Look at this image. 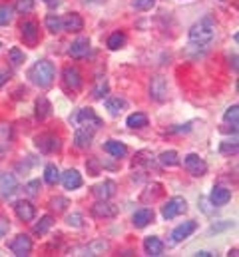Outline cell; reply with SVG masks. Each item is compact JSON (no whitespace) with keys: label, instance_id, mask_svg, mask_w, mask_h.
Listing matches in <instances>:
<instances>
[{"label":"cell","instance_id":"30bf717a","mask_svg":"<svg viewBox=\"0 0 239 257\" xmlns=\"http://www.w3.org/2000/svg\"><path fill=\"white\" fill-rule=\"evenodd\" d=\"M62 78H64V84L70 90H80L82 88V74L76 66H66L64 72H62Z\"/></svg>","mask_w":239,"mask_h":257},{"label":"cell","instance_id":"3957f363","mask_svg":"<svg viewBox=\"0 0 239 257\" xmlns=\"http://www.w3.org/2000/svg\"><path fill=\"white\" fill-rule=\"evenodd\" d=\"M70 122H74L78 128L80 126H84V128H100L102 126V120H100V116L92 110V108H82V110H78L72 118H70Z\"/></svg>","mask_w":239,"mask_h":257},{"label":"cell","instance_id":"e0dca14e","mask_svg":"<svg viewBox=\"0 0 239 257\" xmlns=\"http://www.w3.org/2000/svg\"><path fill=\"white\" fill-rule=\"evenodd\" d=\"M62 186L66 190H78L82 186V176L78 170H66L62 174Z\"/></svg>","mask_w":239,"mask_h":257},{"label":"cell","instance_id":"f1b7e54d","mask_svg":"<svg viewBox=\"0 0 239 257\" xmlns=\"http://www.w3.org/2000/svg\"><path fill=\"white\" fill-rule=\"evenodd\" d=\"M44 182L48 184V186H56L60 182V170L58 166H54V164H48L46 168H44Z\"/></svg>","mask_w":239,"mask_h":257},{"label":"cell","instance_id":"681fc988","mask_svg":"<svg viewBox=\"0 0 239 257\" xmlns=\"http://www.w3.org/2000/svg\"><path fill=\"white\" fill-rule=\"evenodd\" d=\"M0 48H2V42H0Z\"/></svg>","mask_w":239,"mask_h":257},{"label":"cell","instance_id":"8d00e7d4","mask_svg":"<svg viewBox=\"0 0 239 257\" xmlns=\"http://www.w3.org/2000/svg\"><path fill=\"white\" fill-rule=\"evenodd\" d=\"M86 168H88V174H90V176H98V174H102V164H100L98 158H90V160L86 162Z\"/></svg>","mask_w":239,"mask_h":257},{"label":"cell","instance_id":"277c9868","mask_svg":"<svg viewBox=\"0 0 239 257\" xmlns=\"http://www.w3.org/2000/svg\"><path fill=\"white\" fill-rule=\"evenodd\" d=\"M187 211V201L183 199V197H172V199H168L166 203H164V207H162V215H164V219H174V217H178L181 213H185Z\"/></svg>","mask_w":239,"mask_h":257},{"label":"cell","instance_id":"836d02e7","mask_svg":"<svg viewBox=\"0 0 239 257\" xmlns=\"http://www.w3.org/2000/svg\"><path fill=\"white\" fill-rule=\"evenodd\" d=\"M223 120H225L227 124H231L233 128H237V124H239V108H237V104H233L231 108H227V112L223 114Z\"/></svg>","mask_w":239,"mask_h":257},{"label":"cell","instance_id":"7dc6e473","mask_svg":"<svg viewBox=\"0 0 239 257\" xmlns=\"http://www.w3.org/2000/svg\"><path fill=\"white\" fill-rule=\"evenodd\" d=\"M219 2H227V0H219Z\"/></svg>","mask_w":239,"mask_h":257},{"label":"cell","instance_id":"e575fe53","mask_svg":"<svg viewBox=\"0 0 239 257\" xmlns=\"http://www.w3.org/2000/svg\"><path fill=\"white\" fill-rule=\"evenodd\" d=\"M14 10H12V6L10 4H2L0 6V26H6V24H10L12 22V14Z\"/></svg>","mask_w":239,"mask_h":257},{"label":"cell","instance_id":"d6986e66","mask_svg":"<svg viewBox=\"0 0 239 257\" xmlns=\"http://www.w3.org/2000/svg\"><path fill=\"white\" fill-rule=\"evenodd\" d=\"M209 199H211V203H213L215 207H221V205L229 203V199H231V190L217 186V188H213V190H211V193H209Z\"/></svg>","mask_w":239,"mask_h":257},{"label":"cell","instance_id":"6da1fadb","mask_svg":"<svg viewBox=\"0 0 239 257\" xmlns=\"http://www.w3.org/2000/svg\"><path fill=\"white\" fill-rule=\"evenodd\" d=\"M215 36V22L207 16L199 22H195L191 28H189V42L195 44V46H207Z\"/></svg>","mask_w":239,"mask_h":257},{"label":"cell","instance_id":"cb8c5ba5","mask_svg":"<svg viewBox=\"0 0 239 257\" xmlns=\"http://www.w3.org/2000/svg\"><path fill=\"white\" fill-rule=\"evenodd\" d=\"M126 108H128V102H126V98H120V96H116V98H110V100H106V110H108L112 116H118V114H122Z\"/></svg>","mask_w":239,"mask_h":257},{"label":"cell","instance_id":"8fae6325","mask_svg":"<svg viewBox=\"0 0 239 257\" xmlns=\"http://www.w3.org/2000/svg\"><path fill=\"white\" fill-rule=\"evenodd\" d=\"M20 34H22V40L28 44V46H36L38 44V24L28 20V22H22L20 24Z\"/></svg>","mask_w":239,"mask_h":257},{"label":"cell","instance_id":"9a60e30c","mask_svg":"<svg viewBox=\"0 0 239 257\" xmlns=\"http://www.w3.org/2000/svg\"><path fill=\"white\" fill-rule=\"evenodd\" d=\"M88 52H90V40L88 38H78L68 48V54L72 58H84V56H88Z\"/></svg>","mask_w":239,"mask_h":257},{"label":"cell","instance_id":"f546056e","mask_svg":"<svg viewBox=\"0 0 239 257\" xmlns=\"http://www.w3.org/2000/svg\"><path fill=\"white\" fill-rule=\"evenodd\" d=\"M128 44V36L124 34V32H114V34H110V38H108V48L110 50H120V48H124Z\"/></svg>","mask_w":239,"mask_h":257},{"label":"cell","instance_id":"44dd1931","mask_svg":"<svg viewBox=\"0 0 239 257\" xmlns=\"http://www.w3.org/2000/svg\"><path fill=\"white\" fill-rule=\"evenodd\" d=\"M144 249H146V253L152 257H160L164 253V241L160 239V237H154V235H150V237H146L144 239Z\"/></svg>","mask_w":239,"mask_h":257},{"label":"cell","instance_id":"ba28073f","mask_svg":"<svg viewBox=\"0 0 239 257\" xmlns=\"http://www.w3.org/2000/svg\"><path fill=\"white\" fill-rule=\"evenodd\" d=\"M150 96L156 102H166L168 98V82L164 76H154L150 82Z\"/></svg>","mask_w":239,"mask_h":257},{"label":"cell","instance_id":"4fadbf2b","mask_svg":"<svg viewBox=\"0 0 239 257\" xmlns=\"http://www.w3.org/2000/svg\"><path fill=\"white\" fill-rule=\"evenodd\" d=\"M14 211H16V215H18L20 221H32L34 215H36L34 205L30 201H24V199H20V201L14 203Z\"/></svg>","mask_w":239,"mask_h":257},{"label":"cell","instance_id":"9c48e42d","mask_svg":"<svg viewBox=\"0 0 239 257\" xmlns=\"http://www.w3.org/2000/svg\"><path fill=\"white\" fill-rule=\"evenodd\" d=\"M92 213H94V217L108 219V217H116L118 215V207L114 203H110L108 199H100L98 203L92 205Z\"/></svg>","mask_w":239,"mask_h":257},{"label":"cell","instance_id":"7bdbcfd3","mask_svg":"<svg viewBox=\"0 0 239 257\" xmlns=\"http://www.w3.org/2000/svg\"><path fill=\"white\" fill-rule=\"evenodd\" d=\"M221 154H237V142H221Z\"/></svg>","mask_w":239,"mask_h":257},{"label":"cell","instance_id":"74e56055","mask_svg":"<svg viewBox=\"0 0 239 257\" xmlns=\"http://www.w3.org/2000/svg\"><path fill=\"white\" fill-rule=\"evenodd\" d=\"M66 223L70 227H82L84 225V217H82V213H68L66 215Z\"/></svg>","mask_w":239,"mask_h":257},{"label":"cell","instance_id":"5bb4252c","mask_svg":"<svg viewBox=\"0 0 239 257\" xmlns=\"http://www.w3.org/2000/svg\"><path fill=\"white\" fill-rule=\"evenodd\" d=\"M92 140H94V130L92 128H84V126H80V128L76 130V134H74V144H76V148H90L92 146Z\"/></svg>","mask_w":239,"mask_h":257},{"label":"cell","instance_id":"ffe728a7","mask_svg":"<svg viewBox=\"0 0 239 257\" xmlns=\"http://www.w3.org/2000/svg\"><path fill=\"white\" fill-rule=\"evenodd\" d=\"M154 221V209H150V207H144V209H138L136 213H134V217H132V223L136 225V227H146V225H150Z\"/></svg>","mask_w":239,"mask_h":257},{"label":"cell","instance_id":"c3c4849f","mask_svg":"<svg viewBox=\"0 0 239 257\" xmlns=\"http://www.w3.org/2000/svg\"><path fill=\"white\" fill-rule=\"evenodd\" d=\"M42 2H50V0H42Z\"/></svg>","mask_w":239,"mask_h":257},{"label":"cell","instance_id":"7c38bea8","mask_svg":"<svg viewBox=\"0 0 239 257\" xmlns=\"http://www.w3.org/2000/svg\"><path fill=\"white\" fill-rule=\"evenodd\" d=\"M62 30H68V32H80L84 30V20L78 12H70L62 18Z\"/></svg>","mask_w":239,"mask_h":257},{"label":"cell","instance_id":"5b68a950","mask_svg":"<svg viewBox=\"0 0 239 257\" xmlns=\"http://www.w3.org/2000/svg\"><path fill=\"white\" fill-rule=\"evenodd\" d=\"M183 166H185V170H187L193 178H201V176L207 174V164H205L197 154H187V156L183 158Z\"/></svg>","mask_w":239,"mask_h":257},{"label":"cell","instance_id":"4dcf8cb0","mask_svg":"<svg viewBox=\"0 0 239 257\" xmlns=\"http://www.w3.org/2000/svg\"><path fill=\"white\" fill-rule=\"evenodd\" d=\"M54 225V219L50 217V215H44V217H40V221L38 223H34V233L36 235H44V233H48L50 231V227Z\"/></svg>","mask_w":239,"mask_h":257},{"label":"cell","instance_id":"f35d334b","mask_svg":"<svg viewBox=\"0 0 239 257\" xmlns=\"http://www.w3.org/2000/svg\"><path fill=\"white\" fill-rule=\"evenodd\" d=\"M16 10L20 14H28L34 10V0H16Z\"/></svg>","mask_w":239,"mask_h":257},{"label":"cell","instance_id":"bcb514c9","mask_svg":"<svg viewBox=\"0 0 239 257\" xmlns=\"http://www.w3.org/2000/svg\"><path fill=\"white\" fill-rule=\"evenodd\" d=\"M209 255H213V253H211V251H205V249H203V251H197V253H195V257H209Z\"/></svg>","mask_w":239,"mask_h":257},{"label":"cell","instance_id":"7a4b0ae2","mask_svg":"<svg viewBox=\"0 0 239 257\" xmlns=\"http://www.w3.org/2000/svg\"><path fill=\"white\" fill-rule=\"evenodd\" d=\"M32 84L40 86V88H50L52 82H54V76H56V70H54V64L48 62V60H40L30 68L28 72Z\"/></svg>","mask_w":239,"mask_h":257},{"label":"cell","instance_id":"2e32d148","mask_svg":"<svg viewBox=\"0 0 239 257\" xmlns=\"http://www.w3.org/2000/svg\"><path fill=\"white\" fill-rule=\"evenodd\" d=\"M195 229H197V223H195V221H183L181 225H178V227L172 231V237H174L176 243H179V241L187 239Z\"/></svg>","mask_w":239,"mask_h":257},{"label":"cell","instance_id":"7402d4cb","mask_svg":"<svg viewBox=\"0 0 239 257\" xmlns=\"http://www.w3.org/2000/svg\"><path fill=\"white\" fill-rule=\"evenodd\" d=\"M92 193H94L98 199H110V197L116 193V184H114L112 180H106V182L94 186V188H92Z\"/></svg>","mask_w":239,"mask_h":257},{"label":"cell","instance_id":"60d3db41","mask_svg":"<svg viewBox=\"0 0 239 257\" xmlns=\"http://www.w3.org/2000/svg\"><path fill=\"white\" fill-rule=\"evenodd\" d=\"M156 6V0H134V8L136 10H152Z\"/></svg>","mask_w":239,"mask_h":257},{"label":"cell","instance_id":"603a6c76","mask_svg":"<svg viewBox=\"0 0 239 257\" xmlns=\"http://www.w3.org/2000/svg\"><path fill=\"white\" fill-rule=\"evenodd\" d=\"M104 150L110 154V156H114V158H124L126 154H128V148H126V144H122L118 140H108L106 144H104Z\"/></svg>","mask_w":239,"mask_h":257},{"label":"cell","instance_id":"ab89813d","mask_svg":"<svg viewBox=\"0 0 239 257\" xmlns=\"http://www.w3.org/2000/svg\"><path fill=\"white\" fill-rule=\"evenodd\" d=\"M38 190H40V180H32V182H28L24 186V192H26V195H30V197L38 195Z\"/></svg>","mask_w":239,"mask_h":257},{"label":"cell","instance_id":"1f68e13d","mask_svg":"<svg viewBox=\"0 0 239 257\" xmlns=\"http://www.w3.org/2000/svg\"><path fill=\"white\" fill-rule=\"evenodd\" d=\"M108 92H110V86H108L106 78H104V80H98L96 86L92 88V96H94L96 100H104V98L108 96Z\"/></svg>","mask_w":239,"mask_h":257},{"label":"cell","instance_id":"83f0119b","mask_svg":"<svg viewBox=\"0 0 239 257\" xmlns=\"http://www.w3.org/2000/svg\"><path fill=\"white\" fill-rule=\"evenodd\" d=\"M160 164L166 166V168H176L179 164V158H178V152L176 150H166L160 154Z\"/></svg>","mask_w":239,"mask_h":257},{"label":"cell","instance_id":"ee69618b","mask_svg":"<svg viewBox=\"0 0 239 257\" xmlns=\"http://www.w3.org/2000/svg\"><path fill=\"white\" fill-rule=\"evenodd\" d=\"M8 229H10V223H8L4 217H0V237H2V235H4Z\"/></svg>","mask_w":239,"mask_h":257},{"label":"cell","instance_id":"d6a6232c","mask_svg":"<svg viewBox=\"0 0 239 257\" xmlns=\"http://www.w3.org/2000/svg\"><path fill=\"white\" fill-rule=\"evenodd\" d=\"M46 28H48L52 34L62 32V18L56 16V14H48V16H46Z\"/></svg>","mask_w":239,"mask_h":257},{"label":"cell","instance_id":"d4e9b609","mask_svg":"<svg viewBox=\"0 0 239 257\" xmlns=\"http://www.w3.org/2000/svg\"><path fill=\"white\" fill-rule=\"evenodd\" d=\"M52 114V104L48 102V98H38L36 100V118L38 120H46Z\"/></svg>","mask_w":239,"mask_h":257},{"label":"cell","instance_id":"484cf974","mask_svg":"<svg viewBox=\"0 0 239 257\" xmlns=\"http://www.w3.org/2000/svg\"><path fill=\"white\" fill-rule=\"evenodd\" d=\"M126 124H128V128L132 130H142L148 126V116L146 114H142V112H136V114H130L128 116V120H126Z\"/></svg>","mask_w":239,"mask_h":257},{"label":"cell","instance_id":"f6af8a7d","mask_svg":"<svg viewBox=\"0 0 239 257\" xmlns=\"http://www.w3.org/2000/svg\"><path fill=\"white\" fill-rule=\"evenodd\" d=\"M8 78H10V72L2 68V70H0V88H2V86H4L6 82H8Z\"/></svg>","mask_w":239,"mask_h":257},{"label":"cell","instance_id":"52a82bcc","mask_svg":"<svg viewBox=\"0 0 239 257\" xmlns=\"http://www.w3.org/2000/svg\"><path fill=\"white\" fill-rule=\"evenodd\" d=\"M8 247H10V251H12L14 255L26 257V255H30V251H32V239H30L26 233H20V235H16V237L8 243Z\"/></svg>","mask_w":239,"mask_h":257},{"label":"cell","instance_id":"d590c367","mask_svg":"<svg viewBox=\"0 0 239 257\" xmlns=\"http://www.w3.org/2000/svg\"><path fill=\"white\" fill-rule=\"evenodd\" d=\"M8 62L12 66H20L24 62V52L20 50V48H10V52H8Z\"/></svg>","mask_w":239,"mask_h":257},{"label":"cell","instance_id":"8992f818","mask_svg":"<svg viewBox=\"0 0 239 257\" xmlns=\"http://www.w3.org/2000/svg\"><path fill=\"white\" fill-rule=\"evenodd\" d=\"M34 144H36V148H38L40 152H44V154H54V152H58L60 146H62V144H60V138L54 136V134H40V136H36Z\"/></svg>","mask_w":239,"mask_h":257},{"label":"cell","instance_id":"4316f807","mask_svg":"<svg viewBox=\"0 0 239 257\" xmlns=\"http://www.w3.org/2000/svg\"><path fill=\"white\" fill-rule=\"evenodd\" d=\"M10 140H12V128L8 124H0V156L10 148Z\"/></svg>","mask_w":239,"mask_h":257},{"label":"cell","instance_id":"ac0fdd59","mask_svg":"<svg viewBox=\"0 0 239 257\" xmlns=\"http://www.w3.org/2000/svg\"><path fill=\"white\" fill-rule=\"evenodd\" d=\"M18 190V182L14 178V174H4L0 180V193L2 197H12Z\"/></svg>","mask_w":239,"mask_h":257},{"label":"cell","instance_id":"b9f144b4","mask_svg":"<svg viewBox=\"0 0 239 257\" xmlns=\"http://www.w3.org/2000/svg\"><path fill=\"white\" fill-rule=\"evenodd\" d=\"M50 205H52V209H56V211H64L66 205H70V201H68L66 197H54V199L50 201Z\"/></svg>","mask_w":239,"mask_h":257}]
</instances>
